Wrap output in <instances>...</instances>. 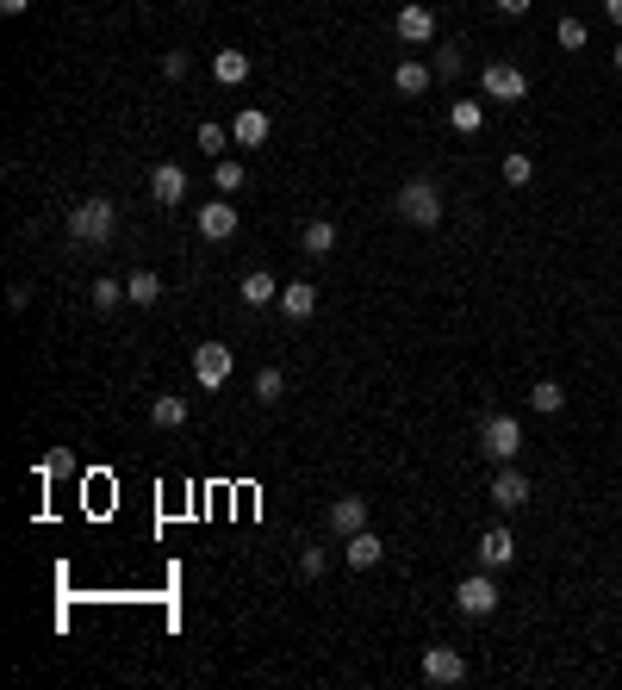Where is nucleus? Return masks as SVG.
Here are the masks:
<instances>
[{
  "label": "nucleus",
  "mask_w": 622,
  "mask_h": 690,
  "mask_svg": "<svg viewBox=\"0 0 622 690\" xmlns=\"http://www.w3.org/2000/svg\"><path fill=\"white\" fill-rule=\"evenodd\" d=\"M112 230H119V206H112V199H100V193H88V199L69 212V237H75L81 249H106Z\"/></svg>",
  "instance_id": "1"
},
{
  "label": "nucleus",
  "mask_w": 622,
  "mask_h": 690,
  "mask_svg": "<svg viewBox=\"0 0 622 690\" xmlns=\"http://www.w3.org/2000/svg\"><path fill=\"white\" fill-rule=\"evenodd\" d=\"M392 206H399V218H411V224H423V230H436V224H442V212H448V206H442V187H436V181H423V175H417V181H405Z\"/></svg>",
  "instance_id": "2"
},
{
  "label": "nucleus",
  "mask_w": 622,
  "mask_h": 690,
  "mask_svg": "<svg viewBox=\"0 0 622 690\" xmlns=\"http://www.w3.org/2000/svg\"><path fill=\"white\" fill-rule=\"evenodd\" d=\"M479 94L517 106V100H529V75H523L517 63H486V69H479Z\"/></svg>",
  "instance_id": "3"
},
{
  "label": "nucleus",
  "mask_w": 622,
  "mask_h": 690,
  "mask_svg": "<svg viewBox=\"0 0 622 690\" xmlns=\"http://www.w3.org/2000/svg\"><path fill=\"white\" fill-rule=\"evenodd\" d=\"M479 448H486V460H504V467H511L517 448H523V423L517 417H486L479 423Z\"/></svg>",
  "instance_id": "4"
},
{
  "label": "nucleus",
  "mask_w": 622,
  "mask_h": 690,
  "mask_svg": "<svg viewBox=\"0 0 622 690\" xmlns=\"http://www.w3.org/2000/svg\"><path fill=\"white\" fill-rule=\"evenodd\" d=\"M231 367H237V355L224 349V342H200V349H193V380H200L206 392L231 380Z\"/></svg>",
  "instance_id": "5"
},
{
  "label": "nucleus",
  "mask_w": 622,
  "mask_h": 690,
  "mask_svg": "<svg viewBox=\"0 0 622 690\" xmlns=\"http://www.w3.org/2000/svg\"><path fill=\"white\" fill-rule=\"evenodd\" d=\"M467 678V659H461V647H423V684H461Z\"/></svg>",
  "instance_id": "6"
},
{
  "label": "nucleus",
  "mask_w": 622,
  "mask_h": 690,
  "mask_svg": "<svg viewBox=\"0 0 622 690\" xmlns=\"http://www.w3.org/2000/svg\"><path fill=\"white\" fill-rule=\"evenodd\" d=\"M455 603H461V616H492V610H498L492 572H473V579H461V585H455Z\"/></svg>",
  "instance_id": "7"
},
{
  "label": "nucleus",
  "mask_w": 622,
  "mask_h": 690,
  "mask_svg": "<svg viewBox=\"0 0 622 690\" xmlns=\"http://www.w3.org/2000/svg\"><path fill=\"white\" fill-rule=\"evenodd\" d=\"M392 32H399L405 44H436V13L423 7V0H411V7H399V19H392Z\"/></svg>",
  "instance_id": "8"
},
{
  "label": "nucleus",
  "mask_w": 622,
  "mask_h": 690,
  "mask_svg": "<svg viewBox=\"0 0 622 690\" xmlns=\"http://www.w3.org/2000/svg\"><path fill=\"white\" fill-rule=\"evenodd\" d=\"M150 199H156V206H181V199H187V168L181 162H156L150 168Z\"/></svg>",
  "instance_id": "9"
},
{
  "label": "nucleus",
  "mask_w": 622,
  "mask_h": 690,
  "mask_svg": "<svg viewBox=\"0 0 622 690\" xmlns=\"http://www.w3.org/2000/svg\"><path fill=\"white\" fill-rule=\"evenodd\" d=\"M200 237L206 243H231L237 237V206H231V199H206V206H200Z\"/></svg>",
  "instance_id": "10"
},
{
  "label": "nucleus",
  "mask_w": 622,
  "mask_h": 690,
  "mask_svg": "<svg viewBox=\"0 0 622 690\" xmlns=\"http://www.w3.org/2000/svg\"><path fill=\"white\" fill-rule=\"evenodd\" d=\"M486 498L498 504V510H523L529 504V473H517V467H504L492 485H486Z\"/></svg>",
  "instance_id": "11"
},
{
  "label": "nucleus",
  "mask_w": 622,
  "mask_h": 690,
  "mask_svg": "<svg viewBox=\"0 0 622 690\" xmlns=\"http://www.w3.org/2000/svg\"><path fill=\"white\" fill-rule=\"evenodd\" d=\"M517 560V535L511 529H486V535H479V566H486V572H498V566H511Z\"/></svg>",
  "instance_id": "12"
},
{
  "label": "nucleus",
  "mask_w": 622,
  "mask_h": 690,
  "mask_svg": "<svg viewBox=\"0 0 622 690\" xmlns=\"http://www.w3.org/2000/svg\"><path fill=\"white\" fill-rule=\"evenodd\" d=\"M268 131H274V125H268V112H262V106H243V112H237V125H231V143H237V150H262Z\"/></svg>",
  "instance_id": "13"
},
{
  "label": "nucleus",
  "mask_w": 622,
  "mask_h": 690,
  "mask_svg": "<svg viewBox=\"0 0 622 690\" xmlns=\"http://www.w3.org/2000/svg\"><path fill=\"white\" fill-rule=\"evenodd\" d=\"M324 523H330V535H336V541H349L355 529H367V498H336Z\"/></svg>",
  "instance_id": "14"
},
{
  "label": "nucleus",
  "mask_w": 622,
  "mask_h": 690,
  "mask_svg": "<svg viewBox=\"0 0 622 690\" xmlns=\"http://www.w3.org/2000/svg\"><path fill=\"white\" fill-rule=\"evenodd\" d=\"M274 305L287 311L293 324H305L311 311H318V286H311V280H287V286H280V299H274Z\"/></svg>",
  "instance_id": "15"
},
{
  "label": "nucleus",
  "mask_w": 622,
  "mask_h": 690,
  "mask_svg": "<svg viewBox=\"0 0 622 690\" xmlns=\"http://www.w3.org/2000/svg\"><path fill=\"white\" fill-rule=\"evenodd\" d=\"M237 299L262 311V305H274V299H280V280H274L268 268H249V274H243V286H237Z\"/></svg>",
  "instance_id": "16"
},
{
  "label": "nucleus",
  "mask_w": 622,
  "mask_h": 690,
  "mask_svg": "<svg viewBox=\"0 0 622 690\" xmlns=\"http://www.w3.org/2000/svg\"><path fill=\"white\" fill-rule=\"evenodd\" d=\"M380 554H386V541H380L374 529H355V535L343 541V560L361 566V572H367V566H380Z\"/></svg>",
  "instance_id": "17"
},
{
  "label": "nucleus",
  "mask_w": 622,
  "mask_h": 690,
  "mask_svg": "<svg viewBox=\"0 0 622 690\" xmlns=\"http://www.w3.org/2000/svg\"><path fill=\"white\" fill-rule=\"evenodd\" d=\"M212 75L224 81V88H243V81H249V50H218L212 56Z\"/></svg>",
  "instance_id": "18"
},
{
  "label": "nucleus",
  "mask_w": 622,
  "mask_h": 690,
  "mask_svg": "<svg viewBox=\"0 0 622 690\" xmlns=\"http://www.w3.org/2000/svg\"><path fill=\"white\" fill-rule=\"evenodd\" d=\"M392 88H399L405 100H417V94H430V88H436V75L423 69V63H399V69H392Z\"/></svg>",
  "instance_id": "19"
},
{
  "label": "nucleus",
  "mask_w": 622,
  "mask_h": 690,
  "mask_svg": "<svg viewBox=\"0 0 622 690\" xmlns=\"http://www.w3.org/2000/svg\"><path fill=\"white\" fill-rule=\"evenodd\" d=\"M125 299H131V305H156V299H162V274H156V268H137V274L125 280Z\"/></svg>",
  "instance_id": "20"
},
{
  "label": "nucleus",
  "mask_w": 622,
  "mask_h": 690,
  "mask_svg": "<svg viewBox=\"0 0 622 690\" xmlns=\"http://www.w3.org/2000/svg\"><path fill=\"white\" fill-rule=\"evenodd\" d=\"M299 249H305V255H330V249H336V224H330V218H311L305 237H299Z\"/></svg>",
  "instance_id": "21"
},
{
  "label": "nucleus",
  "mask_w": 622,
  "mask_h": 690,
  "mask_svg": "<svg viewBox=\"0 0 622 690\" xmlns=\"http://www.w3.org/2000/svg\"><path fill=\"white\" fill-rule=\"evenodd\" d=\"M150 417H156V429H187V398H175V392H162L156 405H150Z\"/></svg>",
  "instance_id": "22"
},
{
  "label": "nucleus",
  "mask_w": 622,
  "mask_h": 690,
  "mask_svg": "<svg viewBox=\"0 0 622 690\" xmlns=\"http://www.w3.org/2000/svg\"><path fill=\"white\" fill-rule=\"evenodd\" d=\"M88 305H94V311H112V305H125V280H106V274H100V280L88 286Z\"/></svg>",
  "instance_id": "23"
},
{
  "label": "nucleus",
  "mask_w": 622,
  "mask_h": 690,
  "mask_svg": "<svg viewBox=\"0 0 622 690\" xmlns=\"http://www.w3.org/2000/svg\"><path fill=\"white\" fill-rule=\"evenodd\" d=\"M448 125H455V131H479V125H486V106H479V100H455V106H448Z\"/></svg>",
  "instance_id": "24"
},
{
  "label": "nucleus",
  "mask_w": 622,
  "mask_h": 690,
  "mask_svg": "<svg viewBox=\"0 0 622 690\" xmlns=\"http://www.w3.org/2000/svg\"><path fill=\"white\" fill-rule=\"evenodd\" d=\"M498 175H504V187H529V181H535V162H529L523 150H511V156H504V168H498Z\"/></svg>",
  "instance_id": "25"
},
{
  "label": "nucleus",
  "mask_w": 622,
  "mask_h": 690,
  "mask_svg": "<svg viewBox=\"0 0 622 690\" xmlns=\"http://www.w3.org/2000/svg\"><path fill=\"white\" fill-rule=\"evenodd\" d=\"M529 405H535V411H542V417H554L560 405H567V392H560L554 380H535V392H529Z\"/></svg>",
  "instance_id": "26"
},
{
  "label": "nucleus",
  "mask_w": 622,
  "mask_h": 690,
  "mask_svg": "<svg viewBox=\"0 0 622 690\" xmlns=\"http://www.w3.org/2000/svg\"><path fill=\"white\" fill-rule=\"evenodd\" d=\"M212 181H218V193H243V162L218 156V162H212Z\"/></svg>",
  "instance_id": "27"
},
{
  "label": "nucleus",
  "mask_w": 622,
  "mask_h": 690,
  "mask_svg": "<svg viewBox=\"0 0 622 690\" xmlns=\"http://www.w3.org/2000/svg\"><path fill=\"white\" fill-rule=\"evenodd\" d=\"M280 392H287V373L262 367V373H256V398H262V405H280Z\"/></svg>",
  "instance_id": "28"
},
{
  "label": "nucleus",
  "mask_w": 622,
  "mask_h": 690,
  "mask_svg": "<svg viewBox=\"0 0 622 690\" xmlns=\"http://www.w3.org/2000/svg\"><path fill=\"white\" fill-rule=\"evenodd\" d=\"M193 143H200V150L218 162L224 150H231V131H224V125H200V131H193Z\"/></svg>",
  "instance_id": "29"
},
{
  "label": "nucleus",
  "mask_w": 622,
  "mask_h": 690,
  "mask_svg": "<svg viewBox=\"0 0 622 690\" xmlns=\"http://www.w3.org/2000/svg\"><path fill=\"white\" fill-rule=\"evenodd\" d=\"M554 38H560V50H585V25H579V19H560Z\"/></svg>",
  "instance_id": "30"
},
{
  "label": "nucleus",
  "mask_w": 622,
  "mask_h": 690,
  "mask_svg": "<svg viewBox=\"0 0 622 690\" xmlns=\"http://www.w3.org/2000/svg\"><path fill=\"white\" fill-rule=\"evenodd\" d=\"M187 69H193L187 50H168V56H162V75H168V81H187Z\"/></svg>",
  "instance_id": "31"
},
{
  "label": "nucleus",
  "mask_w": 622,
  "mask_h": 690,
  "mask_svg": "<svg viewBox=\"0 0 622 690\" xmlns=\"http://www.w3.org/2000/svg\"><path fill=\"white\" fill-rule=\"evenodd\" d=\"M324 566H330V554H324V548H305V554H299V572H305V579H318Z\"/></svg>",
  "instance_id": "32"
},
{
  "label": "nucleus",
  "mask_w": 622,
  "mask_h": 690,
  "mask_svg": "<svg viewBox=\"0 0 622 690\" xmlns=\"http://www.w3.org/2000/svg\"><path fill=\"white\" fill-rule=\"evenodd\" d=\"M63 473H75V460H69V454H50V460H44V479H63Z\"/></svg>",
  "instance_id": "33"
},
{
  "label": "nucleus",
  "mask_w": 622,
  "mask_h": 690,
  "mask_svg": "<svg viewBox=\"0 0 622 690\" xmlns=\"http://www.w3.org/2000/svg\"><path fill=\"white\" fill-rule=\"evenodd\" d=\"M436 75H442V81L461 75V50H442V56H436Z\"/></svg>",
  "instance_id": "34"
},
{
  "label": "nucleus",
  "mask_w": 622,
  "mask_h": 690,
  "mask_svg": "<svg viewBox=\"0 0 622 690\" xmlns=\"http://www.w3.org/2000/svg\"><path fill=\"white\" fill-rule=\"evenodd\" d=\"M492 7H498V13H511V19H517V13H529V7H535V0H492Z\"/></svg>",
  "instance_id": "35"
},
{
  "label": "nucleus",
  "mask_w": 622,
  "mask_h": 690,
  "mask_svg": "<svg viewBox=\"0 0 622 690\" xmlns=\"http://www.w3.org/2000/svg\"><path fill=\"white\" fill-rule=\"evenodd\" d=\"M0 13H7V19H19V13H32V0H0Z\"/></svg>",
  "instance_id": "36"
},
{
  "label": "nucleus",
  "mask_w": 622,
  "mask_h": 690,
  "mask_svg": "<svg viewBox=\"0 0 622 690\" xmlns=\"http://www.w3.org/2000/svg\"><path fill=\"white\" fill-rule=\"evenodd\" d=\"M604 13H610V19H616V25H622V0H604Z\"/></svg>",
  "instance_id": "37"
},
{
  "label": "nucleus",
  "mask_w": 622,
  "mask_h": 690,
  "mask_svg": "<svg viewBox=\"0 0 622 690\" xmlns=\"http://www.w3.org/2000/svg\"><path fill=\"white\" fill-rule=\"evenodd\" d=\"M616 69H622V44H616Z\"/></svg>",
  "instance_id": "38"
}]
</instances>
